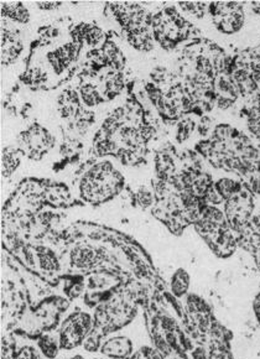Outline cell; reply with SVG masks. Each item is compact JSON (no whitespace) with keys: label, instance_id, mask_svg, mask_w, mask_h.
I'll return each instance as SVG.
<instances>
[{"label":"cell","instance_id":"obj_1","mask_svg":"<svg viewBox=\"0 0 260 359\" xmlns=\"http://www.w3.org/2000/svg\"><path fill=\"white\" fill-rule=\"evenodd\" d=\"M197 233L212 249L213 253L221 258H227L237 248V241L234 239L232 228L229 226L226 215L217 207L203 205L200 218L195 222Z\"/></svg>","mask_w":260,"mask_h":359},{"label":"cell","instance_id":"obj_2","mask_svg":"<svg viewBox=\"0 0 260 359\" xmlns=\"http://www.w3.org/2000/svg\"><path fill=\"white\" fill-rule=\"evenodd\" d=\"M214 24L223 34L238 32L245 24L243 6L237 1H222L213 3L210 6Z\"/></svg>","mask_w":260,"mask_h":359},{"label":"cell","instance_id":"obj_3","mask_svg":"<svg viewBox=\"0 0 260 359\" xmlns=\"http://www.w3.org/2000/svg\"><path fill=\"white\" fill-rule=\"evenodd\" d=\"M253 207V200L248 190H242L226 201L224 215L233 231L240 233L247 227L252 219Z\"/></svg>","mask_w":260,"mask_h":359},{"label":"cell","instance_id":"obj_4","mask_svg":"<svg viewBox=\"0 0 260 359\" xmlns=\"http://www.w3.org/2000/svg\"><path fill=\"white\" fill-rule=\"evenodd\" d=\"M92 327L90 315L83 312H76L64 321L60 333L61 348L71 349L82 344Z\"/></svg>","mask_w":260,"mask_h":359},{"label":"cell","instance_id":"obj_5","mask_svg":"<svg viewBox=\"0 0 260 359\" xmlns=\"http://www.w3.org/2000/svg\"><path fill=\"white\" fill-rule=\"evenodd\" d=\"M239 234V245L253 253L260 269V216L252 218L247 227Z\"/></svg>","mask_w":260,"mask_h":359},{"label":"cell","instance_id":"obj_6","mask_svg":"<svg viewBox=\"0 0 260 359\" xmlns=\"http://www.w3.org/2000/svg\"><path fill=\"white\" fill-rule=\"evenodd\" d=\"M102 353L114 359H127L132 355L133 344L127 337H116L108 339L102 346Z\"/></svg>","mask_w":260,"mask_h":359},{"label":"cell","instance_id":"obj_7","mask_svg":"<svg viewBox=\"0 0 260 359\" xmlns=\"http://www.w3.org/2000/svg\"><path fill=\"white\" fill-rule=\"evenodd\" d=\"M190 274L185 269L176 270L171 276L170 287L172 296H175L176 299L184 297L190 287Z\"/></svg>","mask_w":260,"mask_h":359},{"label":"cell","instance_id":"obj_8","mask_svg":"<svg viewBox=\"0 0 260 359\" xmlns=\"http://www.w3.org/2000/svg\"><path fill=\"white\" fill-rule=\"evenodd\" d=\"M71 260L77 268H90L96 260V252L93 249L78 247L71 253Z\"/></svg>","mask_w":260,"mask_h":359},{"label":"cell","instance_id":"obj_9","mask_svg":"<svg viewBox=\"0 0 260 359\" xmlns=\"http://www.w3.org/2000/svg\"><path fill=\"white\" fill-rule=\"evenodd\" d=\"M214 189L217 190L219 196L222 197L224 201H227L229 198H232L233 196L239 194L240 191L243 190V186L238 181H234L231 179H222L218 181L217 184L214 185Z\"/></svg>","mask_w":260,"mask_h":359},{"label":"cell","instance_id":"obj_10","mask_svg":"<svg viewBox=\"0 0 260 359\" xmlns=\"http://www.w3.org/2000/svg\"><path fill=\"white\" fill-rule=\"evenodd\" d=\"M1 11L4 15L9 16L14 22H22V24H27L30 19L29 11L25 9V6H22V3H14V4L6 3L1 6Z\"/></svg>","mask_w":260,"mask_h":359},{"label":"cell","instance_id":"obj_11","mask_svg":"<svg viewBox=\"0 0 260 359\" xmlns=\"http://www.w3.org/2000/svg\"><path fill=\"white\" fill-rule=\"evenodd\" d=\"M248 128L250 133L260 137V97H258L248 109Z\"/></svg>","mask_w":260,"mask_h":359},{"label":"cell","instance_id":"obj_12","mask_svg":"<svg viewBox=\"0 0 260 359\" xmlns=\"http://www.w3.org/2000/svg\"><path fill=\"white\" fill-rule=\"evenodd\" d=\"M19 158L16 155V151L14 150H8L6 149L3 156H1V169H3V175L4 176H9L15 171L16 168L19 166Z\"/></svg>","mask_w":260,"mask_h":359},{"label":"cell","instance_id":"obj_13","mask_svg":"<svg viewBox=\"0 0 260 359\" xmlns=\"http://www.w3.org/2000/svg\"><path fill=\"white\" fill-rule=\"evenodd\" d=\"M81 98L85 106L95 107L102 102V97L96 90V87L92 85L82 86L81 88Z\"/></svg>","mask_w":260,"mask_h":359},{"label":"cell","instance_id":"obj_14","mask_svg":"<svg viewBox=\"0 0 260 359\" xmlns=\"http://www.w3.org/2000/svg\"><path fill=\"white\" fill-rule=\"evenodd\" d=\"M39 258H40V264L41 268L46 270V271H55L59 266L57 260L55 258L53 253H51L48 249H43V252L39 253Z\"/></svg>","mask_w":260,"mask_h":359},{"label":"cell","instance_id":"obj_15","mask_svg":"<svg viewBox=\"0 0 260 359\" xmlns=\"http://www.w3.org/2000/svg\"><path fill=\"white\" fill-rule=\"evenodd\" d=\"M39 346H40V348L43 351V353L46 357H48V358H53L57 354L59 347H57V344H56V341L53 338L48 337V336L40 338Z\"/></svg>","mask_w":260,"mask_h":359},{"label":"cell","instance_id":"obj_16","mask_svg":"<svg viewBox=\"0 0 260 359\" xmlns=\"http://www.w3.org/2000/svg\"><path fill=\"white\" fill-rule=\"evenodd\" d=\"M127 359H163L160 355L158 351H155L153 348H149V347H144V348L138 351L137 353H134L133 355H130Z\"/></svg>","mask_w":260,"mask_h":359},{"label":"cell","instance_id":"obj_17","mask_svg":"<svg viewBox=\"0 0 260 359\" xmlns=\"http://www.w3.org/2000/svg\"><path fill=\"white\" fill-rule=\"evenodd\" d=\"M103 39V32L98 27H90L85 32V41L90 45H98Z\"/></svg>","mask_w":260,"mask_h":359},{"label":"cell","instance_id":"obj_18","mask_svg":"<svg viewBox=\"0 0 260 359\" xmlns=\"http://www.w3.org/2000/svg\"><path fill=\"white\" fill-rule=\"evenodd\" d=\"M116 149H117V145L114 142H111L109 139H102L97 143V151L100 155L113 153Z\"/></svg>","mask_w":260,"mask_h":359},{"label":"cell","instance_id":"obj_19","mask_svg":"<svg viewBox=\"0 0 260 359\" xmlns=\"http://www.w3.org/2000/svg\"><path fill=\"white\" fill-rule=\"evenodd\" d=\"M153 195H151V192L149 190H143L139 191L138 194H137V201H138L139 205L143 207V208H146V207L151 206L153 205Z\"/></svg>","mask_w":260,"mask_h":359},{"label":"cell","instance_id":"obj_20","mask_svg":"<svg viewBox=\"0 0 260 359\" xmlns=\"http://www.w3.org/2000/svg\"><path fill=\"white\" fill-rule=\"evenodd\" d=\"M187 122V121H186ZM182 122L179 126V130H177V139L179 142H184L187 137H190V134L192 133V124L190 126L189 123Z\"/></svg>","mask_w":260,"mask_h":359},{"label":"cell","instance_id":"obj_21","mask_svg":"<svg viewBox=\"0 0 260 359\" xmlns=\"http://www.w3.org/2000/svg\"><path fill=\"white\" fill-rule=\"evenodd\" d=\"M40 9L43 11H53V9H57L59 6H61L60 1H39L36 4Z\"/></svg>","mask_w":260,"mask_h":359},{"label":"cell","instance_id":"obj_22","mask_svg":"<svg viewBox=\"0 0 260 359\" xmlns=\"http://www.w3.org/2000/svg\"><path fill=\"white\" fill-rule=\"evenodd\" d=\"M254 312L255 316H256V318H258V321H259L260 323V292L258 294V296L255 297Z\"/></svg>","mask_w":260,"mask_h":359}]
</instances>
